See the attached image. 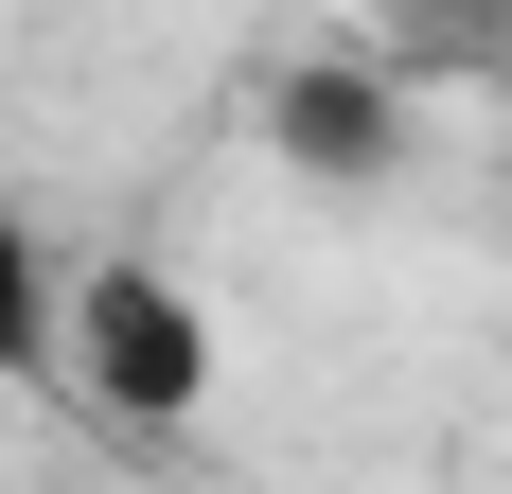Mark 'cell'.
Masks as SVG:
<instances>
[{
  "instance_id": "obj_1",
  "label": "cell",
  "mask_w": 512,
  "mask_h": 494,
  "mask_svg": "<svg viewBox=\"0 0 512 494\" xmlns=\"http://www.w3.org/2000/svg\"><path fill=\"white\" fill-rule=\"evenodd\" d=\"M212 371H230V336H212V300L177 265H71V371L53 389L89 406L106 442H195Z\"/></svg>"
},
{
  "instance_id": "obj_2",
  "label": "cell",
  "mask_w": 512,
  "mask_h": 494,
  "mask_svg": "<svg viewBox=\"0 0 512 494\" xmlns=\"http://www.w3.org/2000/svg\"><path fill=\"white\" fill-rule=\"evenodd\" d=\"M53 371H71V265H53V230L0 177V389H53Z\"/></svg>"
},
{
  "instance_id": "obj_3",
  "label": "cell",
  "mask_w": 512,
  "mask_h": 494,
  "mask_svg": "<svg viewBox=\"0 0 512 494\" xmlns=\"http://www.w3.org/2000/svg\"><path fill=\"white\" fill-rule=\"evenodd\" d=\"M283 142H301V159H354V177H371V159H389V106H371V89H336V71H318V89H301V124H283Z\"/></svg>"
}]
</instances>
